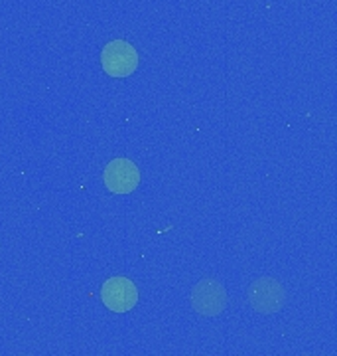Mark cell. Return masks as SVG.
Returning a JSON list of instances; mask_svg holds the SVG:
<instances>
[{"label": "cell", "mask_w": 337, "mask_h": 356, "mask_svg": "<svg viewBox=\"0 0 337 356\" xmlns=\"http://www.w3.org/2000/svg\"><path fill=\"white\" fill-rule=\"evenodd\" d=\"M247 299L254 311L262 315H273L278 313L286 303V291L280 281L273 277H261L249 285Z\"/></svg>", "instance_id": "obj_3"}, {"label": "cell", "mask_w": 337, "mask_h": 356, "mask_svg": "<svg viewBox=\"0 0 337 356\" xmlns=\"http://www.w3.org/2000/svg\"><path fill=\"white\" fill-rule=\"evenodd\" d=\"M189 303L201 317H217L227 307V291L223 283L217 280H201L189 295Z\"/></svg>", "instance_id": "obj_2"}, {"label": "cell", "mask_w": 337, "mask_h": 356, "mask_svg": "<svg viewBox=\"0 0 337 356\" xmlns=\"http://www.w3.org/2000/svg\"><path fill=\"white\" fill-rule=\"evenodd\" d=\"M101 299L112 313H128L138 303V289L128 277L119 275L103 283Z\"/></svg>", "instance_id": "obj_4"}, {"label": "cell", "mask_w": 337, "mask_h": 356, "mask_svg": "<svg viewBox=\"0 0 337 356\" xmlns=\"http://www.w3.org/2000/svg\"><path fill=\"white\" fill-rule=\"evenodd\" d=\"M101 65L111 77H128L137 72L138 54L125 40H112L101 51Z\"/></svg>", "instance_id": "obj_1"}, {"label": "cell", "mask_w": 337, "mask_h": 356, "mask_svg": "<svg viewBox=\"0 0 337 356\" xmlns=\"http://www.w3.org/2000/svg\"><path fill=\"white\" fill-rule=\"evenodd\" d=\"M103 180L107 191H111L112 194H130L140 184V170L130 159H112L105 166Z\"/></svg>", "instance_id": "obj_5"}]
</instances>
